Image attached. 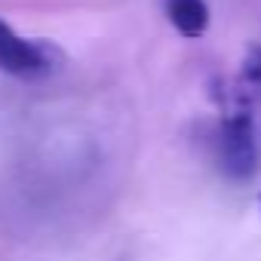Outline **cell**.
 I'll return each instance as SVG.
<instances>
[{
    "label": "cell",
    "instance_id": "obj_1",
    "mask_svg": "<svg viewBox=\"0 0 261 261\" xmlns=\"http://www.w3.org/2000/svg\"><path fill=\"white\" fill-rule=\"evenodd\" d=\"M215 160L221 172L233 181H246L258 163V142H255V120L246 105H233L218 129H215Z\"/></svg>",
    "mask_w": 261,
    "mask_h": 261
},
{
    "label": "cell",
    "instance_id": "obj_2",
    "mask_svg": "<svg viewBox=\"0 0 261 261\" xmlns=\"http://www.w3.org/2000/svg\"><path fill=\"white\" fill-rule=\"evenodd\" d=\"M59 49L43 40H25L13 31L10 22L0 19V71L13 77H34L56 65Z\"/></svg>",
    "mask_w": 261,
    "mask_h": 261
},
{
    "label": "cell",
    "instance_id": "obj_3",
    "mask_svg": "<svg viewBox=\"0 0 261 261\" xmlns=\"http://www.w3.org/2000/svg\"><path fill=\"white\" fill-rule=\"evenodd\" d=\"M166 16L172 22V28L181 37H203L209 28V7L206 0H166Z\"/></svg>",
    "mask_w": 261,
    "mask_h": 261
},
{
    "label": "cell",
    "instance_id": "obj_4",
    "mask_svg": "<svg viewBox=\"0 0 261 261\" xmlns=\"http://www.w3.org/2000/svg\"><path fill=\"white\" fill-rule=\"evenodd\" d=\"M258 206H261V197H258Z\"/></svg>",
    "mask_w": 261,
    "mask_h": 261
}]
</instances>
